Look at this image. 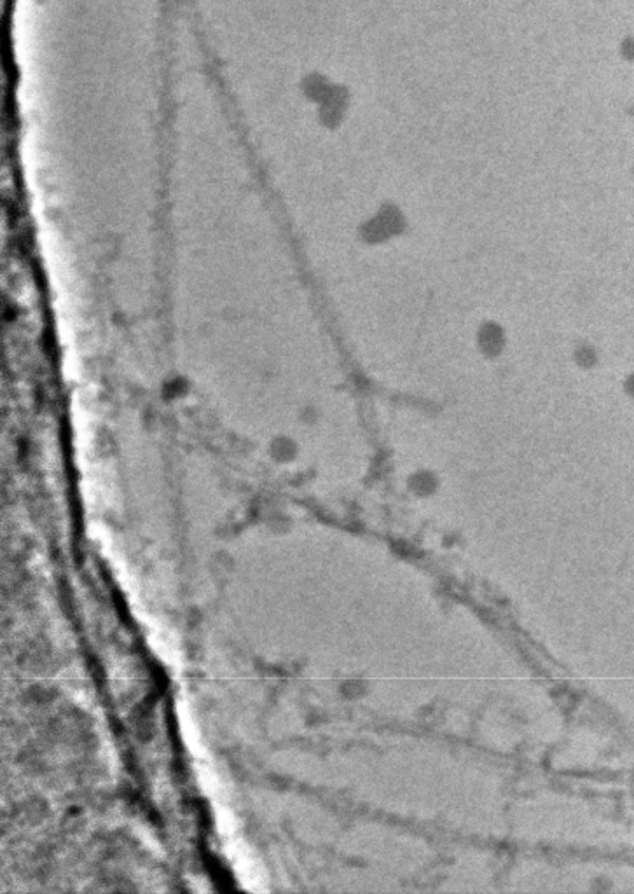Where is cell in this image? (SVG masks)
<instances>
[{
	"label": "cell",
	"instance_id": "7a4b0ae2",
	"mask_svg": "<svg viewBox=\"0 0 634 894\" xmlns=\"http://www.w3.org/2000/svg\"><path fill=\"white\" fill-rule=\"evenodd\" d=\"M413 484L416 488H425V489H434L436 484H437V475L436 472L429 470V468H421V470H416L413 474Z\"/></svg>",
	"mask_w": 634,
	"mask_h": 894
},
{
	"label": "cell",
	"instance_id": "6da1fadb",
	"mask_svg": "<svg viewBox=\"0 0 634 894\" xmlns=\"http://www.w3.org/2000/svg\"><path fill=\"white\" fill-rule=\"evenodd\" d=\"M474 343L477 353L486 360H499L507 351V327L500 320L486 319L479 321Z\"/></svg>",
	"mask_w": 634,
	"mask_h": 894
}]
</instances>
